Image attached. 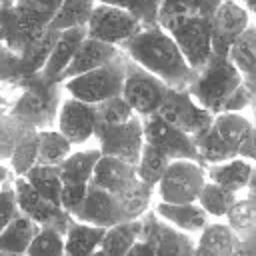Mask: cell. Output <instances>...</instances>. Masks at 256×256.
<instances>
[{
  "instance_id": "27",
  "label": "cell",
  "mask_w": 256,
  "mask_h": 256,
  "mask_svg": "<svg viewBox=\"0 0 256 256\" xmlns=\"http://www.w3.org/2000/svg\"><path fill=\"white\" fill-rule=\"evenodd\" d=\"M226 226L238 238H256V204L254 190H246V196L232 204L226 212Z\"/></svg>"
},
{
  "instance_id": "4",
  "label": "cell",
  "mask_w": 256,
  "mask_h": 256,
  "mask_svg": "<svg viewBox=\"0 0 256 256\" xmlns=\"http://www.w3.org/2000/svg\"><path fill=\"white\" fill-rule=\"evenodd\" d=\"M126 54L120 50L114 60L108 64L94 68L90 72H84L80 76H74L70 80L62 82L64 92L70 98H76L86 104H100L108 98L120 96L122 82H124V66H126Z\"/></svg>"
},
{
  "instance_id": "38",
  "label": "cell",
  "mask_w": 256,
  "mask_h": 256,
  "mask_svg": "<svg viewBox=\"0 0 256 256\" xmlns=\"http://www.w3.org/2000/svg\"><path fill=\"white\" fill-rule=\"evenodd\" d=\"M94 106H96V120H98L96 124L112 126V124H122V122L130 120L132 116H136L122 96L108 98V100L94 104Z\"/></svg>"
},
{
  "instance_id": "1",
  "label": "cell",
  "mask_w": 256,
  "mask_h": 256,
  "mask_svg": "<svg viewBox=\"0 0 256 256\" xmlns=\"http://www.w3.org/2000/svg\"><path fill=\"white\" fill-rule=\"evenodd\" d=\"M186 92L200 108L216 116L222 112H244L246 108H252L256 88L242 80L240 72L226 56H210L208 62L196 70Z\"/></svg>"
},
{
  "instance_id": "29",
  "label": "cell",
  "mask_w": 256,
  "mask_h": 256,
  "mask_svg": "<svg viewBox=\"0 0 256 256\" xmlns=\"http://www.w3.org/2000/svg\"><path fill=\"white\" fill-rule=\"evenodd\" d=\"M94 6H96V0H62L48 28L58 32L72 30V28H86Z\"/></svg>"
},
{
  "instance_id": "17",
  "label": "cell",
  "mask_w": 256,
  "mask_h": 256,
  "mask_svg": "<svg viewBox=\"0 0 256 256\" xmlns=\"http://www.w3.org/2000/svg\"><path fill=\"white\" fill-rule=\"evenodd\" d=\"M46 28L36 26L24 18L12 2L0 4V48L18 56L32 40H36Z\"/></svg>"
},
{
  "instance_id": "39",
  "label": "cell",
  "mask_w": 256,
  "mask_h": 256,
  "mask_svg": "<svg viewBox=\"0 0 256 256\" xmlns=\"http://www.w3.org/2000/svg\"><path fill=\"white\" fill-rule=\"evenodd\" d=\"M98 4L114 6L132 12L144 26L156 24V12H158V2L156 0H96Z\"/></svg>"
},
{
  "instance_id": "25",
  "label": "cell",
  "mask_w": 256,
  "mask_h": 256,
  "mask_svg": "<svg viewBox=\"0 0 256 256\" xmlns=\"http://www.w3.org/2000/svg\"><path fill=\"white\" fill-rule=\"evenodd\" d=\"M100 156L102 154L98 148L70 152L66 160L58 164V174H60L62 184H88Z\"/></svg>"
},
{
  "instance_id": "45",
  "label": "cell",
  "mask_w": 256,
  "mask_h": 256,
  "mask_svg": "<svg viewBox=\"0 0 256 256\" xmlns=\"http://www.w3.org/2000/svg\"><path fill=\"white\" fill-rule=\"evenodd\" d=\"M8 178H10V170H8L4 164H0V186H2Z\"/></svg>"
},
{
  "instance_id": "14",
  "label": "cell",
  "mask_w": 256,
  "mask_h": 256,
  "mask_svg": "<svg viewBox=\"0 0 256 256\" xmlns=\"http://www.w3.org/2000/svg\"><path fill=\"white\" fill-rule=\"evenodd\" d=\"M252 24V14L232 0H224L210 16V40L212 56H226L232 42Z\"/></svg>"
},
{
  "instance_id": "43",
  "label": "cell",
  "mask_w": 256,
  "mask_h": 256,
  "mask_svg": "<svg viewBox=\"0 0 256 256\" xmlns=\"http://www.w3.org/2000/svg\"><path fill=\"white\" fill-rule=\"evenodd\" d=\"M234 256H256L254 238H238L234 246Z\"/></svg>"
},
{
  "instance_id": "40",
  "label": "cell",
  "mask_w": 256,
  "mask_h": 256,
  "mask_svg": "<svg viewBox=\"0 0 256 256\" xmlns=\"http://www.w3.org/2000/svg\"><path fill=\"white\" fill-rule=\"evenodd\" d=\"M20 214L16 206V196H14V186H12V176L0 186V232Z\"/></svg>"
},
{
  "instance_id": "32",
  "label": "cell",
  "mask_w": 256,
  "mask_h": 256,
  "mask_svg": "<svg viewBox=\"0 0 256 256\" xmlns=\"http://www.w3.org/2000/svg\"><path fill=\"white\" fill-rule=\"evenodd\" d=\"M238 200V194L236 192H230L214 182H204L196 202L200 204V208L208 214V216H216V218H222L226 216V212L232 208V204Z\"/></svg>"
},
{
  "instance_id": "34",
  "label": "cell",
  "mask_w": 256,
  "mask_h": 256,
  "mask_svg": "<svg viewBox=\"0 0 256 256\" xmlns=\"http://www.w3.org/2000/svg\"><path fill=\"white\" fill-rule=\"evenodd\" d=\"M28 130H32V126L12 116L8 110H0V164L10 160L16 144Z\"/></svg>"
},
{
  "instance_id": "44",
  "label": "cell",
  "mask_w": 256,
  "mask_h": 256,
  "mask_svg": "<svg viewBox=\"0 0 256 256\" xmlns=\"http://www.w3.org/2000/svg\"><path fill=\"white\" fill-rule=\"evenodd\" d=\"M126 256H154V252H152V248H150L148 242H144V240L138 238V240L132 244V248L128 250Z\"/></svg>"
},
{
  "instance_id": "13",
  "label": "cell",
  "mask_w": 256,
  "mask_h": 256,
  "mask_svg": "<svg viewBox=\"0 0 256 256\" xmlns=\"http://www.w3.org/2000/svg\"><path fill=\"white\" fill-rule=\"evenodd\" d=\"M142 138L146 144L160 150L168 160H194L196 148L192 136L170 126L158 114L142 118Z\"/></svg>"
},
{
  "instance_id": "18",
  "label": "cell",
  "mask_w": 256,
  "mask_h": 256,
  "mask_svg": "<svg viewBox=\"0 0 256 256\" xmlns=\"http://www.w3.org/2000/svg\"><path fill=\"white\" fill-rule=\"evenodd\" d=\"M118 52H120V48L86 36V38L80 42V46L76 48V52H74L70 64H68L66 70L62 72L60 82L70 80V78H74V76H80V74H84V72H90V70H94V68H100V66L108 64L110 60L116 58Z\"/></svg>"
},
{
  "instance_id": "36",
  "label": "cell",
  "mask_w": 256,
  "mask_h": 256,
  "mask_svg": "<svg viewBox=\"0 0 256 256\" xmlns=\"http://www.w3.org/2000/svg\"><path fill=\"white\" fill-rule=\"evenodd\" d=\"M14 8L40 28H48L62 0H14Z\"/></svg>"
},
{
  "instance_id": "47",
  "label": "cell",
  "mask_w": 256,
  "mask_h": 256,
  "mask_svg": "<svg viewBox=\"0 0 256 256\" xmlns=\"http://www.w3.org/2000/svg\"><path fill=\"white\" fill-rule=\"evenodd\" d=\"M8 106H10V100L2 94V84H0V110H8Z\"/></svg>"
},
{
  "instance_id": "19",
  "label": "cell",
  "mask_w": 256,
  "mask_h": 256,
  "mask_svg": "<svg viewBox=\"0 0 256 256\" xmlns=\"http://www.w3.org/2000/svg\"><path fill=\"white\" fill-rule=\"evenodd\" d=\"M208 182H214L230 192L254 190V164L244 158H230L226 162L204 166Z\"/></svg>"
},
{
  "instance_id": "49",
  "label": "cell",
  "mask_w": 256,
  "mask_h": 256,
  "mask_svg": "<svg viewBox=\"0 0 256 256\" xmlns=\"http://www.w3.org/2000/svg\"><path fill=\"white\" fill-rule=\"evenodd\" d=\"M0 256H20V254H4V252H0Z\"/></svg>"
},
{
  "instance_id": "21",
  "label": "cell",
  "mask_w": 256,
  "mask_h": 256,
  "mask_svg": "<svg viewBox=\"0 0 256 256\" xmlns=\"http://www.w3.org/2000/svg\"><path fill=\"white\" fill-rule=\"evenodd\" d=\"M156 216L162 218L164 222H168L170 226L186 232V234H192V232H202V228L210 222L208 220V214L200 208L198 202H186V204H166V202H160L156 204L154 208Z\"/></svg>"
},
{
  "instance_id": "22",
  "label": "cell",
  "mask_w": 256,
  "mask_h": 256,
  "mask_svg": "<svg viewBox=\"0 0 256 256\" xmlns=\"http://www.w3.org/2000/svg\"><path fill=\"white\" fill-rule=\"evenodd\" d=\"M226 58L240 72L242 80L256 88V26L254 22L232 42Z\"/></svg>"
},
{
  "instance_id": "12",
  "label": "cell",
  "mask_w": 256,
  "mask_h": 256,
  "mask_svg": "<svg viewBox=\"0 0 256 256\" xmlns=\"http://www.w3.org/2000/svg\"><path fill=\"white\" fill-rule=\"evenodd\" d=\"M156 114L170 126L186 132L188 136H196L198 132L208 128L214 118L210 112L200 108L186 90H174V88H168Z\"/></svg>"
},
{
  "instance_id": "35",
  "label": "cell",
  "mask_w": 256,
  "mask_h": 256,
  "mask_svg": "<svg viewBox=\"0 0 256 256\" xmlns=\"http://www.w3.org/2000/svg\"><path fill=\"white\" fill-rule=\"evenodd\" d=\"M36 154H38V130L32 128L20 138V142L16 144V148L8 160L14 176H24L36 164Z\"/></svg>"
},
{
  "instance_id": "41",
  "label": "cell",
  "mask_w": 256,
  "mask_h": 256,
  "mask_svg": "<svg viewBox=\"0 0 256 256\" xmlns=\"http://www.w3.org/2000/svg\"><path fill=\"white\" fill-rule=\"evenodd\" d=\"M88 184H62L60 188V208L74 216V212L80 208L84 196H86Z\"/></svg>"
},
{
  "instance_id": "53",
  "label": "cell",
  "mask_w": 256,
  "mask_h": 256,
  "mask_svg": "<svg viewBox=\"0 0 256 256\" xmlns=\"http://www.w3.org/2000/svg\"><path fill=\"white\" fill-rule=\"evenodd\" d=\"M12 2H14V0H12Z\"/></svg>"
},
{
  "instance_id": "42",
  "label": "cell",
  "mask_w": 256,
  "mask_h": 256,
  "mask_svg": "<svg viewBox=\"0 0 256 256\" xmlns=\"http://www.w3.org/2000/svg\"><path fill=\"white\" fill-rule=\"evenodd\" d=\"M220 4H222V0H190L192 14L194 16H206V18H210Z\"/></svg>"
},
{
  "instance_id": "50",
  "label": "cell",
  "mask_w": 256,
  "mask_h": 256,
  "mask_svg": "<svg viewBox=\"0 0 256 256\" xmlns=\"http://www.w3.org/2000/svg\"><path fill=\"white\" fill-rule=\"evenodd\" d=\"M6 2H12V0H0V4H6Z\"/></svg>"
},
{
  "instance_id": "16",
  "label": "cell",
  "mask_w": 256,
  "mask_h": 256,
  "mask_svg": "<svg viewBox=\"0 0 256 256\" xmlns=\"http://www.w3.org/2000/svg\"><path fill=\"white\" fill-rule=\"evenodd\" d=\"M212 128L238 158L254 160V126L248 116L242 112H222L212 118Z\"/></svg>"
},
{
  "instance_id": "9",
  "label": "cell",
  "mask_w": 256,
  "mask_h": 256,
  "mask_svg": "<svg viewBox=\"0 0 256 256\" xmlns=\"http://www.w3.org/2000/svg\"><path fill=\"white\" fill-rule=\"evenodd\" d=\"M144 24L132 12L96 2L94 10L90 14V20L86 24V36L120 48Z\"/></svg>"
},
{
  "instance_id": "26",
  "label": "cell",
  "mask_w": 256,
  "mask_h": 256,
  "mask_svg": "<svg viewBox=\"0 0 256 256\" xmlns=\"http://www.w3.org/2000/svg\"><path fill=\"white\" fill-rule=\"evenodd\" d=\"M40 226L26 218L24 214H18L2 232H0V252L4 254H20L24 256L26 248L38 234Z\"/></svg>"
},
{
  "instance_id": "48",
  "label": "cell",
  "mask_w": 256,
  "mask_h": 256,
  "mask_svg": "<svg viewBox=\"0 0 256 256\" xmlns=\"http://www.w3.org/2000/svg\"><path fill=\"white\" fill-rule=\"evenodd\" d=\"M90 256H104V254H102V250H100V248H96V250H94Z\"/></svg>"
},
{
  "instance_id": "15",
  "label": "cell",
  "mask_w": 256,
  "mask_h": 256,
  "mask_svg": "<svg viewBox=\"0 0 256 256\" xmlns=\"http://www.w3.org/2000/svg\"><path fill=\"white\" fill-rule=\"evenodd\" d=\"M96 106L80 102L76 98H62L58 116H56V130L70 142V144H84L94 136L96 128Z\"/></svg>"
},
{
  "instance_id": "23",
  "label": "cell",
  "mask_w": 256,
  "mask_h": 256,
  "mask_svg": "<svg viewBox=\"0 0 256 256\" xmlns=\"http://www.w3.org/2000/svg\"><path fill=\"white\" fill-rule=\"evenodd\" d=\"M106 228L92 226L86 222H80L70 216L66 232H64V250L62 256H90L102 242Z\"/></svg>"
},
{
  "instance_id": "7",
  "label": "cell",
  "mask_w": 256,
  "mask_h": 256,
  "mask_svg": "<svg viewBox=\"0 0 256 256\" xmlns=\"http://www.w3.org/2000/svg\"><path fill=\"white\" fill-rule=\"evenodd\" d=\"M94 136L98 140V150L102 156H110L128 164L138 162L140 158V150L144 144L142 138V118L140 116H132L130 120L122 122V124H96L94 128Z\"/></svg>"
},
{
  "instance_id": "3",
  "label": "cell",
  "mask_w": 256,
  "mask_h": 256,
  "mask_svg": "<svg viewBox=\"0 0 256 256\" xmlns=\"http://www.w3.org/2000/svg\"><path fill=\"white\" fill-rule=\"evenodd\" d=\"M12 88L20 94L10 102L8 112L36 130L56 128V116L62 102V82L42 76V72L30 74L18 80Z\"/></svg>"
},
{
  "instance_id": "46",
  "label": "cell",
  "mask_w": 256,
  "mask_h": 256,
  "mask_svg": "<svg viewBox=\"0 0 256 256\" xmlns=\"http://www.w3.org/2000/svg\"><path fill=\"white\" fill-rule=\"evenodd\" d=\"M240 4L250 12V14H254V8H256V0H240Z\"/></svg>"
},
{
  "instance_id": "10",
  "label": "cell",
  "mask_w": 256,
  "mask_h": 256,
  "mask_svg": "<svg viewBox=\"0 0 256 256\" xmlns=\"http://www.w3.org/2000/svg\"><path fill=\"white\" fill-rule=\"evenodd\" d=\"M138 238L150 244L154 256H194V240L190 234L170 226L150 208L140 216Z\"/></svg>"
},
{
  "instance_id": "51",
  "label": "cell",
  "mask_w": 256,
  "mask_h": 256,
  "mask_svg": "<svg viewBox=\"0 0 256 256\" xmlns=\"http://www.w3.org/2000/svg\"><path fill=\"white\" fill-rule=\"evenodd\" d=\"M222 2H224V0H222ZM232 2H240V0H232Z\"/></svg>"
},
{
  "instance_id": "20",
  "label": "cell",
  "mask_w": 256,
  "mask_h": 256,
  "mask_svg": "<svg viewBox=\"0 0 256 256\" xmlns=\"http://www.w3.org/2000/svg\"><path fill=\"white\" fill-rule=\"evenodd\" d=\"M86 38V28H72V30H62L58 32V38L50 50V56L44 64V68L40 70L42 76L50 78V80H58L62 72L66 70V66L70 64L76 48L80 46V42Z\"/></svg>"
},
{
  "instance_id": "33",
  "label": "cell",
  "mask_w": 256,
  "mask_h": 256,
  "mask_svg": "<svg viewBox=\"0 0 256 256\" xmlns=\"http://www.w3.org/2000/svg\"><path fill=\"white\" fill-rule=\"evenodd\" d=\"M170 162L172 160H168L160 150H156L154 146H150V144L144 142L142 144V150H140V158L136 162V174H138V178L146 186L154 188L158 184V180L162 178V174L166 172V168H168Z\"/></svg>"
},
{
  "instance_id": "52",
  "label": "cell",
  "mask_w": 256,
  "mask_h": 256,
  "mask_svg": "<svg viewBox=\"0 0 256 256\" xmlns=\"http://www.w3.org/2000/svg\"><path fill=\"white\" fill-rule=\"evenodd\" d=\"M156 2H160V0H156Z\"/></svg>"
},
{
  "instance_id": "6",
  "label": "cell",
  "mask_w": 256,
  "mask_h": 256,
  "mask_svg": "<svg viewBox=\"0 0 256 256\" xmlns=\"http://www.w3.org/2000/svg\"><path fill=\"white\" fill-rule=\"evenodd\" d=\"M206 182L204 168L194 160H172L154 186L160 202L166 204H186L196 202L202 186Z\"/></svg>"
},
{
  "instance_id": "30",
  "label": "cell",
  "mask_w": 256,
  "mask_h": 256,
  "mask_svg": "<svg viewBox=\"0 0 256 256\" xmlns=\"http://www.w3.org/2000/svg\"><path fill=\"white\" fill-rule=\"evenodd\" d=\"M72 152V144L56 130H38V154L36 164L44 166H58L66 160V156Z\"/></svg>"
},
{
  "instance_id": "24",
  "label": "cell",
  "mask_w": 256,
  "mask_h": 256,
  "mask_svg": "<svg viewBox=\"0 0 256 256\" xmlns=\"http://www.w3.org/2000/svg\"><path fill=\"white\" fill-rule=\"evenodd\" d=\"M238 236L222 222H208L198 242H194V256H234Z\"/></svg>"
},
{
  "instance_id": "8",
  "label": "cell",
  "mask_w": 256,
  "mask_h": 256,
  "mask_svg": "<svg viewBox=\"0 0 256 256\" xmlns=\"http://www.w3.org/2000/svg\"><path fill=\"white\" fill-rule=\"evenodd\" d=\"M166 32L172 36L180 54L184 56V60L194 72L200 70L212 56L210 18L190 14L174 22L170 28H166Z\"/></svg>"
},
{
  "instance_id": "31",
  "label": "cell",
  "mask_w": 256,
  "mask_h": 256,
  "mask_svg": "<svg viewBox=\"0 0 256 256\" xmlns=\"http://www.w3.org/2000/svg\"><path fill=\"white\" fill-rule=\"evenodd\" d=\"M24 180L46 200H50L52 204L60 206V188H62V180L58 174V166H44V164H34L26 174Z\"/></svg>"
},
{
  "instance_id": "5",
  "label": "cell",
  "mask_w": 256,
  "mask_h": 256,
  "mask_svg": "<svg viewBox=\"0 0 256 256\" xmlns=\"http://www.w3.org/2000/svg\"><path fill=\"white\" fill-rule=\"evenodd\" d=\"M166 92H168V86L162 80H158L154 74L146 72L136 62L126 58L120 96L126 100V104L132 108L136 116L146 118V116L156 114Z\"/></svg>"
},
{
  "instance_id": "11",
  "label": "cell",
  "mask_w": 256,
  "mask_h": 256,
  "mask_svg": "<svg viewBox=\"0 0 256 256\" xmlns=\"http://www.w3.org/2000/svg\"><path fill=\"white\" fill-rule=\"evenodd\" d=\"M12 186H14V196H16V206L20 214L36 222L40 228H54L62 236L66 232L70 214L64 212L58 204H52L44 196H40L26 180L24 176H12Z\"/></svg>"
},
{
  "instance_id": "2",
  "label": "cell",
  "mask_w": 256,
  "mask_h": 256,
  "mask_svg": "<svg viewBox=\"0 0 256 256\" xmlns=\"http://www.w3.org/2000/svg\"><path fill=\"white\" fill-rule=\"evenodd\" d=\"M120 50L140 68L154 74L174 90H186L196 74L180 54L172 36L158 24L142 26L120 46Z\"/></svg>"
},
{
  "instance_id": "28",
  "label": "cell",
  "mask_w": 256,
  "mask_h": 256,
  "mask_svg": "<svg viewBox=\"0 0 256 256\" xmlns=\"http://www.w3.org/2000/svg\"><path fill=\"white\" fill-rule=\"evenodd\" d=\"M138 236H140V218L114 224L106 228L98 248L102 250L104 256H126L132 244L138 240Z\"/></svg>"
},
{
  "instance_id": "37",
  "label": "cell",
  "mask_w": 256,
  "mask_h": 256,
  "mask_svg": "<svg viewBox=\"0 0 256 256\" xmlns=\"http://www.w3.org/2000/svg\"><path fill=\"white\" fill-rule=\"evenodd\" d=\"M64 236L54 228H40L24 256H62Z\"/></svg>"
}]
</instances>
